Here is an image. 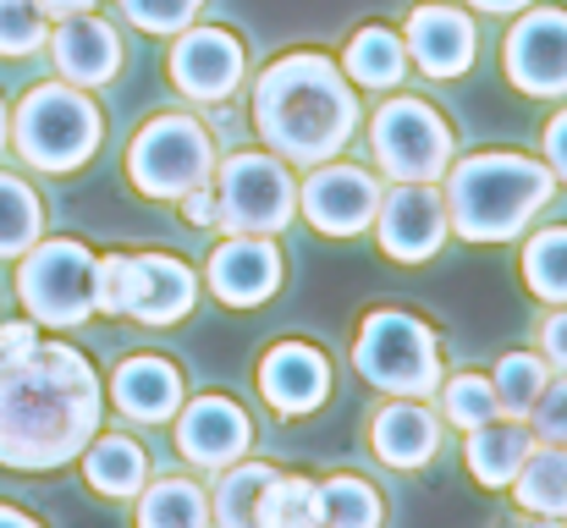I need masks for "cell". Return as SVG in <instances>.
Here are the masks:
<instances>
[{"label":"cell","mask_w":567,"mask_h":528,"mask_svg":"<svg viewBox=\"0 0 567 528\" xmlns=\"http://www.w3.org/2000/svg\"><path fill=\"white\" fill-rule=\"evenodd\" d=\"M105 391L83 352L33 348L0 358V468L50 474L100 435Z\"/></svg>","instance_id":"obj_1"},{"label":"cell","mask_w":567,"mask_h":528,"mask_svg":"<svg viewBox=\"0 0 567 528\" xmlns=\"http://www.w3.org/2000/svg\"><path fill=\"white\" fill-rule=\"evenodd\" d=\"M254 127L287 166L337 161L359 127V94L320 50H292L270 61L254 83Z\"/></svg>","instance_id":"obj_2"},{"label":"cell","mask_w":567,"mask_h":528,"mask_svg":"<svg viewBox=\"0 0 567 528\" xmlns=\"http://www.w3.org/2000/svg\"><path fill=\"white\" fill-rule=\"evenodd\" d=\"M557 193V176L524 155H468L446 166V226L468 242H513Z\"/></svg>","instance_id":"obj_3"},{"label":"cell","mask_w":567,"mask_h":528,"mask_svg":"<svg viewBox=\"0 0 567 528\" xmlns=\"http://www.w3.org/2000/svg\"><path fill=\"white\" fill-rule=\"evenodd\" d=\"M11 144L33 172H78L100 149V105L72 83H39L17 105Z\"/></svg>","instance_id":"obj_4"},{"label":"cell","mask_w":567,"mask_h":528,"mask_svg":"<svg viewBox=\"0 0 567 528\" xmlns=\"http://www.w3.org/2000/svg\"><path fill=\"white\" fill-rule=\"evenodd\" d=\"M353 369L385 396L430 402L441 391V342L419 314L375 309V314H364V325L353 337Z\"/></svg>","instance_id":"obj_5"},{"label":"cell","mask_w":567,"mask_h":528,"mask_svg":"<svg viewBox=\"0 0 567 528\" xmlns=\"http://www.w3.org/2000/svg\"><path fill=\"white\" fill-rule=\"evenodd\" d=\"M17 298L39 325H83L94 314V253L72 237L33 242L17 265Z\"/></svg>","instance_id":"obj_6"},{"label":"cell","mask_w":567,"mask_h":528,"mask_svg":"<svg viewBox=\"0 0 567 528\" xmlns=\"http://www.w3.org/2000/svg\"><path fill=\"white\" fill-rule=\"evenodd\" d=\"M127 176L144 198H183L215 176V138L193 116H155L127 149Z\"/></svg>","instance_id":"obj_7"},{"label":"cell","mask_w":567,"mask_h":528,"mask_svg":"<svg viewBox=\"0 0 567 528\" xmlns=\"http://www.w3.org/2000/svg\"><path fill=\"white\" fill-rule=\"evenodd\" d=\"M209 187H215V226L231 237H243V231L270 237L298 209L292 172L276 155H231L220 176H209Z\"/></svg>","instance_id":"obj_8"},{"label":"cell","mask_w":567,"mask_h":528,"mask_svg":"<svg viewBox=\"0 0 567 528\" xmlns=\"http://www.w3.org/2000/svg\"><path fill=\"white\" fill-rule=\"evenodd\" d=\"M370 144L391 182H441L452 166V127L441 122L435 105L413 94L385 100L370 116Z\"/></svg>","instance_id":"obj_9"},{"label":"cell","mask_w":567,"mask_h":528,"mask_svg":"<svg viewBox=\"0 0 567 528\" xmlns=\"http://www.w3.org/2000/svg\"><path fill=\"white\" fill-rule=\"evenodd\" d=\"M502 66L507 77L529 94V100H563L567 94V11L540 6L524 11L502 44Z\"/></svg>","instance_id":"obj_10"},{"label":"cell","mask_w":567,"mask_h":528,"mask_svg":"<svg viewBox=\"0 0 567 528\" xmlns=\"http://www.w3.org/2000/svg\"><path fill=\"white\" fill-rule=\"evenodd\" d=\"M370 226L380 231V248H385L396 265H424V259H435L441 242H446V231H452L435 182H396V187L380 198Z\"/></svg>","instance_id":"obj_11"},{"label":"cell","mask_w":567,"mask_h":528,"mask_svg":"<svg viewBox=\"0 0 567 528\" xmlns=\"http://www.w3.org/2000/svg\"><path fill=\"white\" fill-rule=\"evenodd\" d=\"M298 209L326 237H359L380 209V182L359 166H309V182L298 187Z\"/></svg>","instance_id":"obj_12"},{"label":"cell","mask_w":567,"mask_h":528,"mask_svg":"<svg viewBox=\"0 0 567 528\" xmlns=\"http://www.w3.org/2000/svg\"><path fill=\"white\" fill-rule=\"evenodd\" d=\"M177 446H183V457H188L193 468L220 474V468H231L237 457H248V446H254V418H248L231 396L209 391V396H198L188 407H177Z\"/></svg>","instance_id":"obj_13"},{"label":"cell","mask_w":567,"mask_h":528,"mask_svg":"<svg viewBox=\"0 0 567 528\" xmlns=\"http://www.w3.org/2000/svg\"><path fill=\"white\" fill-rule=\"evenodd\" d=\"M172 83L188 100H204V105L237 94V83H243L237 33H226V28H183L177 44H172Z\"/></svg>","instance_id":"obj_14"},{"label":"cell","mask_w":567,"mask_h":528,"mask_svg":"<svg viewBox=\"0 0 567 528\" xmlns=\"http://www.w3.org/2000/svg\"><path fill=\"white\" fill-rule=\"evenodd\" d=\"M209 292L226 309H259L281 292V248L270 237H226L209 259Z\"/></svg>","instance_id":"obj_15"},{"label":"cell","mask_w":567,"mask_h":528,"mask_svg":"<svg viewBox=\"0 0 567 528\" xmlns=\"http://www.w3.org/2000/svg\"><path fill=\"white\" fill-rule=\"evenodd\" d=\"M259 396L281 418H303L331 396V358L309 342H276L259 358Z\"/></svg>","instance_id":"obj_16"},{"label":"cell","mask_w":567,"mask_h":528,"mask_svg":"<svg viewBox=\"0 0 567 528\" xmlns=\"http://www.w3.org/2000/svg\"><path fill=\"white\" fill-rule=\"evenodd\" d=\"M474 22L468 11L457 6H441V0H424L408 11V33H402V50L424 66V77H463L474 66Z\"/></svg>","instance_id":"obj_17"},{"label":"cell","mask_w":567,"mask_h":528,"mask_svg":"<svg viewBox=\"0 0 567 528\" xmlns=\"http://www.w3.org/2000/svg\"><path fill=\"white\" fill-rule=\"evenodd\" d=\"M50 55L61 66V77L72 89H100L122 72V39L111 22L78 11V17H61V28L50 33Z\"/></svg>","instance_id":"obj_18"},{"label":"cell","mask_w":567,"mask_h":528,"mask_svg":"<svg viewBox=\"0 0 567 528\" xmlns=\"http://www.w3.org/2000/svg\"><path fill=\"white\" fill-rule=\"evenodd\" d=\"M198 303V276L177 253H133V287H127V314L144 325H177Z\"/></svg>","instance_id":"obj_19"},{"label":"cell","mask_w":567,"mask_h":528,"mask_svg":"<svg viewBox=\"0 0 567 528\" xmlns=\"http://www.w3.org/2000/svg\"><path fill=\"white\" fill-rule=\"evenodd\" d=\"M370 452H375L380 463H391V468H424V463H435V452H441V418L424 407V402H413V396H396V402H385L375 413V424H370Z\"/></svg>","instance_id":"obj_20"},{"label":"cell","mask_w":567,"mask_h":528,"mask_svg":"<svg viewBox=\"0 0 567 528\" xmlns=\"http://www.w3.org/2000/svg\"><path fill=\"white\" fill-rule=\"evenodd\" d=\"M111 396H116V407H122L133 424H166V418H177V407H183V374H177V363H166L161 352H133V358L116 369Z\"/></svg>","instance_id":"obj_21"},{"label":"cell","mask_w":567,"mask_h":528,"mask_svg":"<svg viewBox=\"0 0 567 528\" xmlns=\"http://www.w3.org/2000/svg\"><path fill=\"white\" fill-rule=\"evenodd\" d=\"M529 452H535V435L524 429V418H491V424L468 429V446H463L468 474H474L485 490H507Z\"/></svg>","instance_id":"obj_22"},{"label":"cell","mask_w":567,"mask_h":528,"mask_svg":"<svg viewBox=\"0 0 567 528\" xmlns=\"http://www.w3.org/2000/svg\"><path fill=\"white\" fill-rule=\"evenodd\" d=\"M83 479L105 501H133L150 485V457L133 435H94L83 446Z\"/></svg>","instance_id":"obj_23"},{"label":"cell","mask_w":567,"mask_h":528,"mask_svg":"<svg viewBox=\"0 0 567 528\" xmlns=\"http://www.w3.org/2000/svg\"><path fill=\"white\" fill-rule=\"evenodd\" d=\"M513 501L535 518H567V446H535L513 474Z\"/></svg>","instance_id":"obj_24"},{"label":"cell","mask_w":567,"mask_h":528,"mask_svg":"<svg viewBox=\"0 0 567 528\" xmlns=\"http://www.w3.org/2000/svg\"><path fill=\"white\" fill-rule=\"evenodd\" d=\"M342 77L359 83V89H396L402 72H408V50L391 28H359L342 50Z\"/></svg>","instance_id":"obj_25"},{"label":"cell","mask_w":567,"mask_h":528,"mask_svg":"<svg viewBox=\"0 0 567 528\" xmlns=\"http://www.w3.org/2000/svg\"><path fill=\"white\" fill-rule=\"evenodd\" d=\"M270 463H231L220 468V485L209 496V524L215 528H254V513H259V490L270 485Z\"/></svg>","instance_id":"obj_26"},{"label":"cell","mask_w":567,"mask_h":528,"mask_svg":"<svg viewBox=\"0 0 567 528\" xmlns=\"http://www.w3.org/2000/svg\"><path fill=\"white\" fill-rule=\"evenodd\" d=\"M254 528H320V485L303 474H270Z\"/></svg>","instance_id":"obj_27"},{"label":"cell","mask_w":567,"mask_h":528,"mask_svg":"<svg viewBox=\"0 0 567 528\" xmlns=\"http://www.w3.org/2000/svg\"><path fill=\"white\" fill-rule=\"evenodd\" d=\"M138 528H215L209 501L193 479H161L138 490Z\"/></svg>","instance_id":"obj_28"},{"label":"cell","mask_w":567,"mask_h":528,"mask_svg":"<svg viewBox=\"0 0 567 528\" xmlns=\"http://www.w3.org/2000/svg\"><path fill=\"white\" fill-rule=\"evenodd\" d=\"M385 524V501L370 479L359 474H331L320 485V528H380Z\"/></svg>","instance_id":"obj_29"},{"label":"cell","mask_w":567,"mask_h":528,"mask_svg":"<svg viewBox=\"0 0 567 528\" xmlns=\"http://www.w3.org/2000/svg\"><path fill=\"white\" fill-rule=\"evenodd\" d=\"M44 231V204L22 176L0 172V259H22Z\"/></svg>","instance_id":"obj_30"},{"label":"cell","mask_w":567,"mask_h":528,"mask_svg":"<svg viewBox=\"0 0 567 528\" xmlns=\"http://www.w3.org/2000/svg\"><path fill=\"white\" fill-rule=\"evenodd\" d=\"M524 281L540 303L563 309L567 303V226H551L540 237H529L524 248Z\"/></svg>","instance_id":"obj_31"},{"label":"cell","mask_w":567,"mask_h":528,"mask_svg":"<svg viewBox=\"0 0 567 528\" xmlns=\"http://www.w3.org/2000/svg\"><path fill=\"white\" fill-rule=\"evenodd\" d=\"M546 380H551V363H546L540 352H507V358L496 363V374H491L496 402H502L507 418H529V407H535V396L546 391Z\"/></svg>","instance_id":"obj_32"},{"label":"cell","mask_w":567,"mask_h":528,"mask_svg":"<svg viewBox=\"0 0 567 528\" xmlns=\"http://www.w3.org/2000/svg\"><path fill=\"white\" fill-rule=\"evenodd\" d=\"M441 407H446V418H452L463 435L480 429V424H491V418H502L496 385H491L485 374H452V380H441Z\"/></svg>","instance_id":"obj_33"},{"label":"cell","mask_w":567,"mask_h":528,"mask_svg":"<svg viewBox=\"0 0 567 528\" xmlns=\"http://www.w3.org/2000/svg\"><path fill=\"white\" fill-rule=\"evenodd\" d=\"M44 44V11L33 0H0V55H33Z\"/></svg>","instance_id":"obj_34"},{"label":"cell","mask_w":567,"mask_h":528,"mask_svg":"<svg viewBox=\"0 0 567 528\" xmlns=\"http://www.w3.org/2000/svg\"><path fill=\"white\" fill-rule=\"evenodd\" d=\"M198 6L204 0H122L127 22L144 28V33H183V28H193Z\"/></svg>","instance_id":"obj_35"},{"label":"cell","mask_w":567,"mask_h":528,"mask_svg":"<svg viewBox=\"0 0 567 528\" xmlns=\"http://www.w3.org/2000/svg\"><path fill=\"white\" fill-rule=\"evenodd\" d=\"M529 418H535V435L546 446H567V380H557V385L546 380V391L535 396Z\"/></svg>","instance_id":"obj_36"},{"label":"cell","mask_w":567,"mask_h":528,"mask_svg":"<svg viewBox=\"0 0 567 528\" xmlns=\"http://www.w3.org/2000/svg\"><path fill=\"white\" fill-rule=\"evenodd\" d=\"M540 358L557 363V369H567V303L540 325Z\"/></svg>","instance_id":"obj_37"},{"label":"cell","mask_w":567,"mask_h":528,"mask_svg":"<svg viewBox=\"0 0 567 528\" xmlns=\"http://www.w3.org/2000/svg\"><path fill=\"white\" fill-rule=\"evenodd\" d=\"M546 161H551V176L567 182V111H557L546 127Z\"/></svg>","instance_id":"obj_38"},{"label":"cell","mask_w":567,"mask_h":528,"mask_svg":"<svg viewBox=\"0 0 567 528\" xmlns=\"http://www.w3.org/2000/svg\"><path fill=\"white\" fill-rule=\"evenodd\" d=\"M183 204V215H188V226H215V187L204 182V187H193L177 198Z\"/></svg>","instance_id":"obj_39"},{"label":"cell","mask_w":567,"mask_h":528,"mask_svg":"<svg viewBox=\"0 0 567 528\" xmlns=\"http://www.w3.org/2000/svg\"><path fill=\"white\" fill-rule=\"evenodd\" d=\"M33 342H39V337H33V320H17V325H0V358H6V352H28V348H33Z\"/></svg>","instance_id":"obj_40"},{"label":"cell","mask_w":567,"mask_h":528,"mask_svg":"<svg viewBox=\"0 0 567 528\" xmlns=\"http://www.w3.org/2000/svg\"><path fill=\"white\" fill-rule=\"evenodd\" d=\"M44 17H78V11H89L94 0H33Z\"/></svg>","instance_id":"obj_41"},{"label":"cell","mask_w":567,"mask_h":528,"mask_svg":"<svg viewBox=\"0 0 567 528\" xmlns=\"http://www.w3.org/2000/svg\"><path fill=\"white\" fill-rule=\"evenodd\" d=\"M0 528H44V524L28 518V513H17V507H0Z\"/></svg>","instance_id":"obj_42"},{"label":"cell","mask_w":567,"mask_h":528,"mask_svg":"<svg viewBox=\"0 0 567 528\" xmlns=\"http://www.w3.org/2000/svg\"><path fill=\"white\" fill-rule=\"evenodd\" d=\"M468 6H480V11H524L529 0H468Z\"/></svg>","instance_id":"obj_43"},{"label":"cell","mask_w":567,"mask_h":528,"mask_svg":"<svg viewBox=\"0 0 567 528\" xmlns=\"http://www.w3.org/2000/svg\"><path fill=\"white\" fill-rule=\"evenodd\" d=\"M6 138H11V122H6V105H0V155H6Z\"/></svg>","instance_id":"obj_44"}]
</instances>
